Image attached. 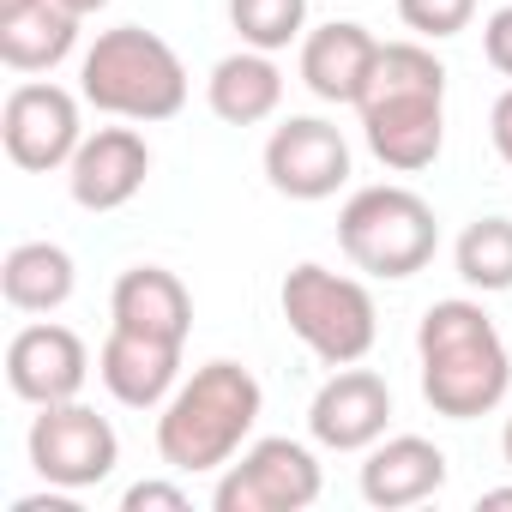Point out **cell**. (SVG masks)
I'll return each instance as SVG.
<instances>
[{"instance_id":"obj_1","label":"cell","mask_w":512,"mask_h":512,"mask_svg":"<svg viewBox=\"0 0 512 512\" xmlns=\"http://www.w3.org/2000/svg\"><path fill=\"white\" fill-rule=\"evenodd\" d=\"M416 362H422V398L446 422H476L500 410L512 392V356L482 314V302H434L416 326Z\"/></svg>"},{"instance_id":"obj_2","label":"cell","mask_w":512,"mask_h":512,"mask_svg":"<svg viewBox=\"0 0 512 512\" xmlns=\"http://www.w3.org/2000/svg\"><path fill=\"white\" fill-rule=\"evenodd\" d=\"M356 109H362L368 151L386 169L416 175L446 145V67L422 43H380L368 97Z\"/></svg>"},{"instance_id":"obj_3","label":"cell","mask_w":512,"mask_h":512,"mask_svg":"<svg viewBox=\"0 0 512 512\" xmlns=\"http://www.w3.org/2000/svg\"><path fill=\"white\" fill-rule=\"evenodd\" d=\"M260 380H253L241 362H205L193 368V380H181L157 416V458L175 476H199V470H223L253 422H260Z\"/></svg>"},{"instance_id":"obj_4","label":"cell","mask_w":512,"mask_h":512,"mask_svg":"<svg viewBox=\"0 0 512 512\" xmlns=\"http://www.w3.org/2000/svg\"><path fill=\"white\" fill-rule=\"evenodd\" d=\"M79 97L97 115H115V121H145V127L151 121H175L187 109V67L157 31L115 25V31H103L85 49Z\"/></svg>"},{"instance_id":"obj_5","label":"cell","mask_w":512,"mask_h":512,"mask_svg":"<svg viewBox=\"0 0 512 512\" xmlns=\"http://www.w3.org/2000/svg\"><path fill=\"white\" fill-rule=\"evenodd\" d=\"M338 247H344V260L368 278H386V284H404L416 278L428 260H434V247H440V217L422 193L410 187H362L344 199L338 211Z\"/></svg>"},{"instance_id":"obj_6","label":"cell","mask_w":512,"mask_h":512,"mask_svg":"<svg viewBox=\"0 0 512 512\" xmlns=\"http://www.w3.org/2000/svg\"><path fill=\"white\" fill-rule=\"evenodd\" d=\"M278 308L290 320V332L326 362V368H350L374 350L380 338V314H374V296L368 284L344 278V272H326V266H296L278 290Z\"/></svg>"},{"instance_id":"obj_7","label":"cell","mask_w":512,"mask_h":512,"mask_svg":"<svg viewBox=\"0 0 512 512\" xmlns=\"http://www.w3.org/2000/svg\"><path fill=\"white\" fill-rule=\"evenodd\" d=\"M320 458L302 446V440H253L241 446L223 476H217V494L211 506L217 512H308L320 500Z\"/></svg>"},{"instance_id":"obj_8","label":"cell","mask_w":512,"mask_h":512,"mask_svg":"<svg viewBox=\"0 0 512 512\" xmlns=\"http://www.w3.org/2000/svg\"><path fill=\"white\" fill-rule=\"evenodd\" d=\"M121 464V434L109 428V416H97L91 404L67 398V404H43L31 422V470L49 488H103Z\"/></svg>"},{"instance_id":"obj_9","label":"cell","mask_w":512,"mask_h":512,"mask_svg":"<svg viewBox=\"0 0 512 512\" xmlns=\"http://www.w3.org/2000/svg\"><path fill=\"white\" fill-rule=\"evenodd\" d=\"M0 145L7 157L25 169V175H49V169H67L73 151L85 145V127H79V97L61 91L55 79H25L7 91L0 103Z\"/></svg>"},{"instance_id":"obj_10","label":"cell","mask_w":512,"mask_h":512,"mask_svg":"<svg viewBox=\"0 0 512 512\" xmlns=\"http://www.w3.org/2000/svg\"><path fill=\"white\" fill-rule=\"evenodd\" d=\"M266 181L302 205L332 199L350 181V139L320 115H290L266 139Z\"/></svg>"},{"instance_id":"obj_11","label":"cell","mask_w":512,"mask_h":512,"mask_svg":"<svg viewBox=\"0 0 512 512\" xmlns=\"http://www.w3.org/2000/svg\"><path fill=\"white\" fill-rule=\"evenodd\" d=\"M91 380V350L73 326H55V320H37L25 332H13L7 344V386L25 398V404H67L79 398Z\"/></svg>"},{"instance_id":"obj_12","label":"cell","mask_w":512,"mask_h":512,"mask_svg":"<svg viewBox=\"0 0 512 512\" xmlns=\"http://www.w3.org/2000/svg\"><path fill=\"white\" fill-rule=\"evenodd\" d=\"M386 422H392V386L356 362L338 368L308 404V434L326 452H368L374 440H386Z\"/></svg>"},{"instance_id":"obj_13","label":"cell","mask_w":512,"mask_h":512,"mask_svg":"<svg viewBox=\"0 0 512 512\" xmlns=\"http://www.w3.org/2000/svg\"><path fill=\"white\" fill-rule=\"evenodd\" d=\"M145 175H151L145 133H133V127H97V133H85V145L67 163V193L85 211H121L127 199H139Z\"/></svg>"},{"instance_id":"obj_14","label":"cell","mask_w":512,"mask_h":512,"mask_svg":"<svg viewBox=\"0 0 512 512\" xmlns=\"http://www.w3.org/2000/svg\"><path fill=\"white\" fill-rule=\"evenodd\" d=\"M97 380L127 410H163L169 392L181 386V344L133 332V326H109V338L97 350Z\"/></svg>"},{"instance_id":"obj_15","label":"cell","mask_w":512,"mask_h":512,"mask_svg":"<svg viewBox=\"0 0 512 512\" xmlns=\"http://www.w3.org/2000/svg\"><path fill=\"white\" fill-rule=\"evenodd\" d=\"M446 488V452L422 434H392V440H374L368 458H362V500L374 512H404V506H422Z\"/></svg>"},{"instance_id":"obj_16","label":"cell","mask_w":512,"mask_h":512,"mask_svg":"<svg viewBox=\"0 0 512 512\" xmlns=\"http://www.w3.org/2000/svg\"><path fill=\"white\" fill-rule=\"evenodd\" d=\"M374 61H380V43L356 19H332V25H320V31L302 37V85L320 103H338V109L350 103L356 109L368 97Z\"/></svg>"},{"instance_id":"obj_17","label":"cell","mask_w":512,"mask_h":512,"mask_svg":"<svg viewBox=\"0 0 512 512\" xmlns=\"http://www.w3.org/2000/svg\"><path fill=\"white\" fill-rule=\"evenodd\" d=\"M109 320L133 326V332H151V338H169V344H187V332H193V296L163 266H127L115 278V290H109Z\"/></svg>"},{"instance_id":"obj_18","label":"cell","mask_w":512,"mask_h":512,"mask_svg":"<svg viewBox=\"0 0 512 512\" xmlns=\"http://www.w3.org/2000/svg\"><path fill=\"white\" fill-rule=\"evenodd\" d=\"M205 103L229 127H260V121H272L284 109V73H278V61L266 49H235V55H223L211 67Z\"/></svg>"},{"instance_id":"obj_19","label":"cell","mask_w":512,"mask_h":512,"mask_svg":"<svg viewBox=\"0 0 512 512\" xmlns=\"http://www.w3.org/2000/svg\"><path fill=\"white\" fill-rule=\"evenodd\" d=\"M79 272H73V253L55 241H19L7 260H0V296L19 314H55L67 308Z\"/></svg>"},{"instance_id":"obj_20","label":"cell","mask_w":512,"mask_h":512,"mask_svg":"<svg viewBox=\"0 0 512 512\" xmlns=\"http://www.w3.org/2000/svg\"><path fill=\"white\" fill-rule=\"evenodd\" d=\"M79 49V13H67L61 0H37L31 13L0 19V61L13 73H49Z\"/></svg>"},{"instance_id":"obj_21","label":"cell","mask_w":512,"mask_h":512,"mask_svg":"<svg viewBox=\"0 0 512 512\" xmlns=\"http://www.w3.org/2000/svg\"><path fill=\"white\" fill-rule=\"evenodd\" d=\"M452 260H458V278L470 290H482V296L512 290V217H476V223H464Z\"/></svg>"},{"instance_id":"obj_22","label":"cell","mask_w":512,"mask_h":512,"mask_svg":"<svg viewBox=\"0 0 512 512\" xmlns=\"http://www.w3.org/2000/svg\"><path fill=\"white\" fill-rule=\"evenodd\" d=\"M229 25L241 37V49H290L308 31V0H229Z\"/></svg>"},{"instance_id":"obj_23","label":"cell","mask_w":512,"mask_h":512,"mask_svg":"<svg viewBox=\"0 0 512 512\" xmlns=\"http://www.w3.org/2000/svg\"><path fill=\"white\" fill-rule=\"evenodd\" d=\"M398 19H404V31H416L422 43H446V37L470 31L476 0H398Z\"/></svg>"},{"instance_id":"obj_24","label":"cell","mask_w":512,"mask_h":512,"mask_svg":"<svg viewBox=\"0 0 512 512\" xmlns=\"http://www.w3.org/2000/svg\"><path fill=\"white\" fill-rule=\"evenodd\" d=\"M121 512H187V488L181 482H133L121 494Z\"/></svg>"},{"instance_id":"obj_25","label":"cell","mask_w":512,"mask_h":512,"mask_svg":"<svg viewBox=\"0 0 512 512\" xmlns=\"http://www.w3.org/2000/svg\"><path fill=\"white\" fill-rule=\"evenodd\" d=\"M482 55H488V67L494 73H506L512 79V0H506V7L482 25Z\"/></svg>"},{"instance_id":"obj_26","label":"cell","mask_w":512,"mask_h":512,"mask_svg":"<svg viewBox=\"0 0 512 512\" xmlns=\"http://www.w3.org/2000/svg\"><path fill=\"white\" fill-rule=\"evenodd\" d=\"M488 133H494V151H500V163L512 169V91H500V97H494V115H488Z\"/></svg>"},{"instance_id":"obj_27","label":"cell","mask_w":512,"mask_h":512,"mask_svg":"<svg viewBox=\"0 0 512 512\" xmlns=\"http://www.w3.org/2000/svg\"><path fill=\"white\" fill-rule=\"evenodd\" d=\"M13 512H73V488H55V494H25Z\"/></svg>"},{"instance_id":"obj_28","label":"cell","mask_w":512,"mask_h":512,"mask_svg":"<svg viewBox=\"0 0 512 512\" xmlns=\"http://www.w3.org/2000/svg\"><path fill=\"white\" fill-rule=\"evenodd\" d=\"M61 7H67V13H79V19H91V13H103V7H109V0H61Z\"/></svg>"},{"instance_id":"obj_29","label":"cell","mask_w":512,"mask_h":512,"mask_svg":"<svg viewBox=\"0 0 512 512\" xmlns=\"http://www.w3.org/2000/svg\"><path fill=\"white\" fill-rule=\"evenodd\" d=\"M37 0H0V19H13V13H31Z\"/></svg>"},{"instance_id":"obj_30","label":"cell","mask_w":512,"mask_h":512,"mask_svg":"<svg viewBox=\"0 0 512 512\" xmlns=\"http://www.w3.org/2000/svg\"><path fill=\"white\" fill-rule=\"evenodd\" d=\"M482 506H512V488H488V494H482Z\"/></svg>"},{"instance_id":"obj_31","label":"cell","mask_w":512,"mask_h":512,"mask_svg":"<svg viewBox=\"0 0 512 512\" xmlns=\"http://www.w3.org/2000/svg\"><path fill=\"white\" fill-rule=\"evenodd\" d=\"M500 452H506V464H512V422H506V434H500Z\"/></svg>"}]
</instances>
